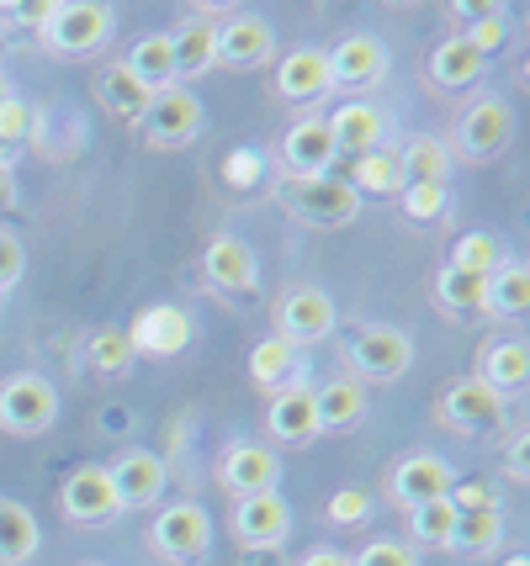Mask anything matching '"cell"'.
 Returning a JSON list of instances; mask_svg holds the SVG:
<instances>
[{"mask_svg": "<svg viewBox=\"0 0 530 566\" xmlns=\"http://www.w3.org/2000/svg\"><path fill=\"white\" fill-rule=\"evenodd\" d=\"M398 197H404V212L414 222L446 218V207H451V191H446V186H404Z\"/></svg>", "mask_w": 530, "mask_h": 566, "instance_id": "obj_40", "label": "cell"}, {"mask_svg": "<svg viewBox=\"0 0 530 566\" xmlns=\"http://www.w3.org/2000/svg\"><path fill=\"white\" fill-rule=\"evenodd\" d=\"M366 514H372V497L361 493V488H340V493L329 497V524H361Z\"/></svg>", "mask_w": 530, "mask_h": 566, "instance_id": "obj_41", "label": "cell"}, {"mask_svg": "<svg viewBox=\"0 0 530 566\" xmlns=\"http://www.w3.org/2000/svg\"><path fill=\"white\" fill-rule=\"evenodd\" d=\"M80 566H106V562H80Z\"/></svg>", "mask_w": 530, "mask_h": 566, "instance_id": "obj_53", "label": "cell"}, {"mask_svg": "<svg viewBox=\"0 0 530 566\" xmlns=\"http://www.w3.org/2000/svg\"><path fill=\"white\" fill-rule=\"evenodd\" d=\"M53 419H59V392H53L49 376L17 370V376L0 381V429L6 434L32 440V434H49Z\"/></svg>", "mask_w": 530, "mask_h": 566, "instance_id": "obj_4", "label": "cell"}, {"mask_svg": "<svg viewBox=\"0 0 530 566\" xmlns=\"http://www.w3.org/2000/svg\"><path fill=\"white\" fill-rule=\"evenodd\" d=\"M345 360L361 370V381H398L414 366V339L393 323H361L345 339Z\"/></svg>", "mask_w": 530, "mask_h": 566, "instance_id": "obj_6", "label": "cell"}, {"mask_svg": "<svg viewBox=\"0 0 530 566\" xmlns=\"http://www.w3.org/2000/svg\"><path fill=\"white\" fill-rule=\"evenodd\" d=\"M451 530H456V509H451V497L408 509V535H414V545H429V551H446V545H451Z\"/></svg>", "mask_w": 530, "mask_h": 566, "instance_id": "obj_36", "label": "cell"}, {"mask_svg": "<svg viewBox=\"0 0 530 566\" xmlns=\"http://www.w3.org/2000/svg\"><path fill=\"white\" fill-rule=\"evenodd\" d=\"M202 133V101L191 96L186 85H170V91H154L144 117H138V138L149 148H180Z\"/></svg>", "mask_w": 530, "mask_h": 566, "instance_id": "obj_7", "label": "cell"}, {"mask_svg": "<svg viewBox=\"0 0 530 566\" xmlns=\"http://www.w3.org/2000/svg\"><path fill=\"white\" fill-rule=\"evenodd\" d=\"M298 566H351V556H345V551H334V545H313Z\"/></svg>", "mask_w": 530, "mask_h": 566, "instance_id": "obj_48", "label": "cell"}, {"mask_svg": "<svg viewBox=\"0 0 530 566\" xmlns=\"http://www.w3.org/2000/svg\"><path fill=\"white\" fill-rule=\"evenodd\" d=\"M49 11H53V0H38V6H22V11H17V22L32 27V32H43V22H49Z\"/></svg>", "mask_w": 530, "mask_h": 566, "instance_id": "obj_49", "label": "cell"}, {"mask_svg": "<svg viewBox=\"0 0 530 566\" xmlns=\"http://www.w3.org/2000/svg\"><path fill=\"white\" fill-rule=\"evenodd\" d=\"M435 419L446 423V429H456V434H467V440H488V434H499L509 423V397L482 387L478 376H467V381H451L440 392Z\"/></svg>", "mask_w": 530, "mask_h": 566, "instance_id": "obj_5", "label": "cell"}, {"mask_svg": "<svg viewBox=\"0 0 530 566\" xmlns=\"http://www.w3.org/2000/svg\"><path fill=\"white\" fill-rule=\"evenodd\" d=\"M202 275L212 292L224 296H250L260 286V260H254V249L239 239V233H218V239H207L202 249Z\"/></svg>", "mask_w": 530, "mask_h": 566, "instance_id": "obj_12", "label": "cell"}, {"mask_svg": "<svg viewBox=\"0 0 530 566\" xmlns=\"http://www.w3.org/2000/svg\"><path fill=\"white\" fill-rule=\"evenodd\" d=\"M43 545L38 518L27 514L17 497H0V566H27Z\"/></svg>", "mask_w": 530, "mask_h": 566, "instance_id": "obj_28", "label": "cell"}, {"mask_svg": "<svg viewBox=\"0 0 530 566\" xmlns=\"http://www.w3.org/2000/svg\"><path fill=\"white\" fill-rule=\"evenodd\" d=\"M292 376H298V349L287 345V339H260L250 349V381L254 387H266V392H281V387H292Z\"/></svg>", "mask_w": 530, "mask_h": 566, "instance_id": "obj_33", "label": "cell"}, {"mask_svg": "<svg viewBox=\"0 0 530 566\" xmlns=\"http://www.w3.org/2000/svg\"><path fill=\"white\" fill-rule=\"evenodd\" d=\"M11 96H17V91H11V74L0 70V106H6V101H11Z\"/></svg>", "mask_w": 530, "mask_h": 566, "instance_id": "obj_51", "label": "cell"}, {"mask_svg": "<svg viewBox=\"0 0 530 566\" xmlns=\"http://www.w3.org/2000/svg\"><path fill=\"white\" fill-rule=\"evenodd\" d=\"M123 64H127V74H133L144 91H170V85H180L176 80V53H170V32H149V38H138Z\"/></svg>", "mask_w": 530, "mask_h": 566, "instance_id": "obj_27", "label": "cell"}, {"mask_svg": "<svg viewBox=\"0 0 530 566\" xmlns=\"http://www.w3.org/2000/svg\"><path fill=\"white\" fill-rule=\"evenodd\" d=\"M133 345H127V328H96L91 334V366L102 376H127L133 370Z\"/></svg>", "mask_w": 530, "mask_h": 566, "instance_id": "obj_38", "label": "cell"}, {"mask_svg": "<svg viewBox=\"0 0 530 566\" xmlns=\"http://www.w3.org/2000/svg\"><path fill=\"white\" fill-rule=\"evenodd\" d=\"M277 91L287 101H324L334 85H329V53L324 49H292L277 64Z\"/></svg>", "mask_w": 530, "mask_h": 566, "instance_id": "obj_23", "label": "cell"}, {"mask_svg": "<svg viewBox=\"0 0 530 566\" xmlns=\"http://www.w3.org/2000/svg\"><path fill=\"white\" fill-rule=\"evenodd\" d=\"M266 429L277 434L281 444H308L319 434V408H313V387L292 381L271 392V408H266Z\"/></svg>", "mask_w": 530, "mask_h": 566, "instance_id": "obj_20", "label": "cell"}, {"mask_svg": "<svg viewBox=\"0 0 530 566\" xmlns=\"http://www.w3.org/2000/svg\"><path fill=\"white\" fill-rule=\"evenodd\" d=\"M478 381H482V387H493L499 397L520 392V387L530 381V345H520V339L482 345V355H478Z\"/></svg>", "mask_w": 530, "mask_h": 566, "instance_id": "obj_26", "label": "cell"}, {"mask_svg": "<svg viewBox=\"0 0 530 566\" xmlns=\"http://www.w3.org/2000/svg\"><path fill=\"white\" fill-rule=\"evenodd\" d=\"M281 207L308 228H345L361 218V197L351 191L345 175H281L277 180Z\"/></svg>", "mask_w": 530, "mask_h": 566, "instance_id": "obj_1", "label": "cell"}, {"mask_svg": "<svg viewBox=\"0 0 530 566\" xmlns=\"http://www.w3.org/2000/svg\"><path fill=\"white\" fill-rule=\"evenodd\" d=\"M435 302H440V313H451V318H478L482 307H488V281L456 271V265H440V271H435Z\"/></svg>", "mask_w": 530, "mask_h": 566, "instance_id": "obj_29", "label": "cell"}, {"mask_svg": "<svg viewBox=\"0 0 530 566\" xmlns=\"http://www.w3.org/2000/svg\"><path fill=\"white\" fill-rule=\"evenodd\" d=\"M505 566H530V556H509V562Z\"/></svg>", "mask_w": 530, "mask_h": 566, "instance_id": "obj_52", "label": "cell"}, {"mask_svg": "<svg viewBox=\"0 0 530 566\" xmlns=\"http://www.w3.org/2000/svg\"><path fill=\"white\" fill-rule=\"evenodd\" d=\"M446 265H456V271L482 275V281H488V275H493V271H499V265H505V244H499L493 233H461Z\"/></svg>", "mask_w": 530, "mask_h": 566, "instance_id": "obj_37", "label": "cell"}, {"mask_svg": "<svg viewBox=\"0 0 530 566\" xmlns=\"http://www.w3.org/2000/svg\"><path fill=\"white\" fill-rule=\"evenodd\" d=\"M112 27H117V11L102 0H53L49 22H43V43L59 59H85V53L106 49Z\"/></svg>", "mask_w": 530, "mask_h": 566, "instance_id": "obj_2", "label": "cell"}, {"mask_svg": "<svg viewBox=\"0 0 530 566\" xmlns=\"http://www.w3.org/2000/svg\"><path fill=\"white\" fill-rule=\"evenodd\" d=\"M482 74H488V59L461 32L446 38V43H435V53H429V85L435 91H472Z\"/></svg>", "mask_w": 530, "mask_h": 566, "instance_id": "obj_22", "label": "cell"}, {"mask_svg": "<svg viewBox=\"0 0 530 566\" xmlns=\"http://www.w3.org/2000/svg\"><path fill=\"white\" fill-rule=\"evenodd\" d=\"M22 271H27V249H22V239L0 228V292H11V286L22 281Z\"/></svg>", "mask_w": 530, "mask_h": 566, "instance_id": "obj_42", "label": "cell"}, {"mask_svg": "<svg viewBox=\"0 0 530 566\" xmlns=\"http://www.w3.org/2000/svg\"><path fill=\"white\" fill-rule=\"evenodd\" d=\"M505 471H509V482H530V434H515V440H509Z\"/></svg>", "mask_w": 530, "mask_h": 566, "instance_id": "obj_45", "label": "cell"}, {"mask_svg": "<svg viewBox=\"0 0 530 566\" xmlns=\"http://www.w3.org/2000/svg\"><path fill=\"white\" fill-rule=\"evenodd\" d=\"M170 53H176V80H197L218 64V27L207 17H186L170 32Z\"/></svg>", "mask_w": 530, "mask_h": 566, "instance_id": "obj_24", "label": "cell"}, {"mask_svg": "<svg viewBox=\"0 0 530 566\" xmlns=\"http://www.w3.org/2000/svg\"><path fill=\"white\" fill-rule=\"evenodd\" d=\"M340 154L329 144V127L324 117H303V123L287 127V138H281V170L287 175H329Z\"/></svg>", "mask_w": 530, "mask_h": 566, "instance_id": "obj_21", "label": "cell"}, {"mask_svg": "<svg viewBox=\"0 0 530 566\" xmlns=\"http://www.w3.org/2000/svg\"><path fill=\"white\" fill-rule=\"evenodd\" d=\"M154 91H144L133 74H127V64H106L102 74H96V101H102L112 117H123V123H138L144 117V106H149Z\"/></svg>", "mask_w": 530, "mask_h": 566, "instance_id": "obj_31", "label": "cell"}, {"mask_svg": "<svg viewBox=\"0 0 530 566\" xmlns=\"http://www.w3.org/2000/svg\"><path fill=\"white\" fill-rule=\"evenodd\" d=\"M224 175H228V186H250L254 175H260V154H228Z\"/></svg>", "mask_w": 530, "mask_h": 566, "instance_id": "obj_46", "label": "cell"}, {"mask_svg": "<svg viewBox=\"0 0 530 566\" xmlns=\"http://www.w3.org/2000/svg\"><path fill=\"white\" fill-rule=\"evenodd\" d=\"M488 313L493 318H526L530 313V271L505 260L499 271L488 275Z\"/></svg>", "mask_w": 530, "mask_h": 566, "instance_id": "obj_34", "label": "cell"}, {"mask_svg": "<svg viewBox=\"0 0 530 566\" xmlns=\"http://www.w3.org/2000/svg\"><path fill=\"white\" fill-rule=\"evenodd\" d=\"M149 545L159 562L170 566H202L207 551H212V514L202 503H165L149 524Z\"/></svg>", "mask_w": 530, "mask_h": 566, "instance_id": "obj_3", "label": "cell"}, {"mask_svg": "<svg viewBox=\"0 0 530 566\" xmlns=\"http://www.w3.org/2000/svg\"><path fill=\"white\" fill-rule=\"evenodd\" d=\"M313 408H319V429H345L366 419V387L355 376H340L329 387H313Z\"/></svg>", "mask_w": 530, "mask_h": 566, "instance_id": "obj_32", "label": "cell"}, {"mask_svg": "<svg viewBox=\"0 0 530 566\" xmlns=\"http://www.w3.org/2000/svg\"><path fill=\"white\" fill-rule=\"evenodd\" d=\"M106 476H112L123 509H149V503H159V497H165V482H170V476H165V461L149 455V450H123V455L106 467Z\"/></svg>", "mask_w": 530, "mask_h": 566, "instance_id": "obj_17", "label": "cell"}, {"mask_svg": "<svg viewBox=\"0 0 530 566\" xmlns=\"http://www.w3.org/2000/svg\"><path fill=\"white\" fill-rule=\"evenodd\" d=\"M499 541H505V514H499V509H472V514H456V530H451L456 551H467V556H488Z\"/></svg>", "mask_w": 530, "mask_h": 566, "instance_id": "obj_35", "label": "cell"}, {"mask_svg": "<svg viewBox=\"0 0 530 566\" xmlns=\"http://www.w3.org/2000/svg\"><path fill=\"white\" fill-rule=\"evenodd\" d=\"M239 566H287V562H281V545H245Z\"/></svg>", "mask_w": 530, "mask_h": 566, "instance_id": "obj_47", "label": "cell"}, {"mask_svg": "<svg viewBox=\"0 0 530 566\" xmlns=\"http://www.w3.org/2000/svg\"><path fill=\"white\" fill-rule=\"evenodd\" d=\"M292 530V509L281 493H254L233 497V535L239 545H281Z\"/></svg>", "mask_w": 530, "mask_h": 566, "instance_id": "obj_19", "label": "cell"}, {"mask_svg": "<svg viewBox=\"0 0 530 566\" xmlns=\"http://www.w3.org/2000/svg\"><path fill=\"white\" fill-rule=\"evenodd\" d=\"M271 53H277V32L266 17L239 11L218 27V64L228 70H260V64H271Z\"/></svg>", "mask_w": 530, "mask_h": 566, "instance_id": "obj_16", "label": "cell"}, {"mask_svg": "<svg viewBox=\"0 0 530 566\" xmlns=\"http://www.w3.org/2000/svg\"><path fill=\"white\" fill-rule=\"evenodd\" d=\"M59 514L80 524V530H102L112 518L123 514V503H117V488H112V476L106 467H75L64 476V488H59Z\"/></svg>", "mask_w": 530, "mask_h": 566, "instance_id": "obj_9", "label": "cell"}, {"mask_svg": "<svg viewBox=\"0 0 530 566\" xmlns=\"http://www.w3.org/2000/svg\"><path fill=\"white\" fill-rule=\"evenodd\" d=\"M329 127V144L334 154H372L382 148V133H387V117H382L377 101H340L334 106V117H324Z\"/></svg>", "mask_w": 530, "mask_h": 566, "instance_id": "obj_18", "label": "cell"}, {"mask_svg": "<svg viewBox=\"0 0 530 566\" xmlns=\"http://www.w3.org/2000/svg\"><path fill=\"white\" fill-rule=\"evenodd\" d=\"M218 482L228 488V497L277 493V482H281L277 450H266V444H228L224 461H218Z\"/></svg>", "mask_w": 530, "mask_h": 566, "instance_id": "obj_15", "label": "cell"}, {"mask_svg": "<svg viewBox=\"0 0 530 566\" xmlns=\"http://www.w3.org/2000/svg\"><path fill=\"white\" fill-rule=\"evenodd\" d=\"M351 566H419V562L398 541H372V545H361V556H351Z\"/></svg>", "mask_w": 530, "mask_h": 566, "instance_id": "obj_43", "label": "cell"}, {"mask_svg": "<svg viewBox=\"0 0 530 566\" xmlns=\"http://www.w3.org/2000/svg\"><path fill=\"white\" fill-rule=\"evenodd\" d=\"M351 191L355 197H398L404 191V175H398V154L382 144L372 148V154H355V165H351Z\"/></svg>", "mask_w": 530, "mask_h": 566, "instance_id": "obj_30", "label": "cell"}, {"mask_svg": "<svg viewBox=\"0 0 530 566\" xmlns=\"http://www.w3.org/2000/svg\"><path fill=\"white\" fill-rule=\"evenodd\" d=\"M451 509L456 514H472V509H499V493L482 488V482H456L451 488Z\"/></svg>", "mask_w": 530, "mask_h": 566, "instance_id": "obj_44", "label": "cell"}, {"mask_svg": "<svg viewBox=\"0 0 530 566\" xmlns=\"http://www.w3.org/2000/svg\"><path fill=\"white\" fill-rule=\"evenodd\" d=\"M329 53V85H345V91H372L387 80V49H382L372 32H351L340 38Z\"/></svg>", "mask_w": 530, "mask_h": 566, "instance_id": "obj_14", "label": "cell"}, {"mask_svg": "<svg viewBox=\"0 0 530 566\" xmlns=\"http://www.w3.org/2000/svg\"><path fill=\"white\" fill-rule=\"evenodd\" d=\"M127 345L133 355H149V360H170L191 345V313H180L170 302H154L138 318L127 323Z\"/></svg>", "mask_w": 530, "mask_h": 566, "instance_id": "obj_13", "label": "cell"}, {"mask_svg": "<svg viewBox=\"0 0 530 566\" xmlns=\"http://www.w3.org/2000/svg\"><path fill=\"white\" fill-rule=\"evenodd\" d=\"M32 133H38V112L22 96H11L0 106V159H11V148L32 144Z\"/></svg>", "mask_w": 530, "mask_h": 566, "instance_id": "obj_39", "label": "cell"}, {"mask_svg": "<svg viewBox=\"0 0 530 566\" xmlns=\"http://www.w3.org/2000/svg\"><path fill=\"white\" fill-rule=\"evenodd\" d=\"M334 323H340V313H334V302H329V292H319V286H287L277 302V339H287V345H319L324 334H334Z\"/></svg>", "mask_w": 530, "mask_h": 566, "instance_id": "obj_11", "label": "cell"}, {"mask_svg": "<svg viewBox=\"0 0 530 566\" xmlns=\"http://www.w3.org/2000/svg\"><path fill=\"white\" fill-rule=\"evenodd\" d=\"M393 154H398L404 186H446L451 180V148L440 144V138H429V133L404 138V148H393Z\"/></svg>", "mask_w": 530, "mask_h": 566, "instance_id": "obj_25", "label": "cell"}, {"mask_svg": "<svg viewBox=\"0 0 530 566\" xmlns=\"http://www.w3.org/2000/svg\"><path fill=\"white\" fill-rule=\"evenodd\" d=\"M11 201H17V165L0 159V207H11Z\"/></svg>", "mask_w": 530, "mask_h": 566, "instance_id": "obj_50", "label": "cell"}, {"mask_svg": "<svg viewBox=\"0 0 530 566\" xmlns=\"http://www.w3.org/2000/svg\"><path fill=\"white\" fill-rule=\"evenodd\" d=\"M515 144V106L505 96H478L461 123H456V154L461 159H499L505 148Z\"/></svg>", "mask_w": 530, "mask_h": 566, "instance_id": "obj_8", "label": "cell"}, {"mask_svg": "<svg viewBox=\"0 0 530 566\" xmlns=\"http://www.w3.org/2000/svg\"><path fill=\"white\" fill-rule=\"evenodd\" d=\"M451 488H456V471L446 467L440 455H429V450H414V455L387 467V497H393L398 509L440 503V497H451Z\"/></svg>", "mask_w": 530, "mask_h": 566, "instance_id": "obj_10", "label": "cell"}]
</instances>
